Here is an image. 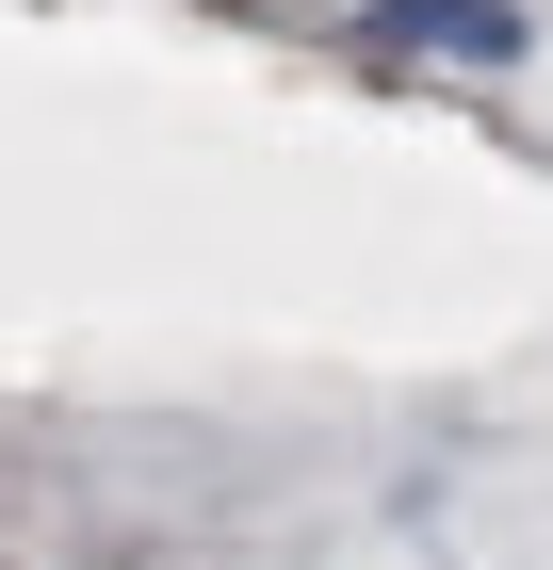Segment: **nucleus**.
Wrapping results in <instances>:
<instances>
[{
  "label": "nucleus",
  "instance_id": "f257e3e1",
  "mask_svg": "<svg viewBox=\"0 0 553 570\" xmlns=\"http://www.w3.org/2000/svg\"><path fill=\"white\" fill-rule=\"evenodd\" d=\"M358 49L375 66H521L537 17L521 0H358Z\"/></svg>",
  "mask_w": 553,
  "mask_h": 570
}]
</instances>
